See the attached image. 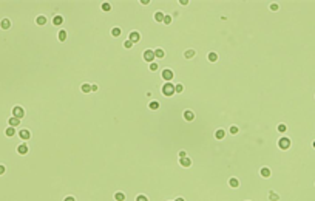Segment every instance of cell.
Listing matches in <instances>:
<instances>
[{"label":"cell","mask_w":315,"mask_h":201,"mask_svg":"<svg viewBox=\"0 0 315 201\" xmlns=\"http://www.w3.org/2000/svg\"><path fill=\"white\" fill-rule=\"evenodd\" d=\"M139 3H142V5H148L150 2H148V0H141V2H139Z\"/></svg>","instance_id":"cell-44"},{"label":"cell","mask_w":315,"mask_h":201,"mask_svg":"<svg viewBox=\"0 0 315 201\" xmlns=\"http://www.w3.org/2000/svg\"><path fill=\"white\" fill-rule=\"evenodd\" d=\"M173 201H186V198H184V196H178V198H175Z\"/></svg>","instance_id":"cell-43"},{"label":"cell","mask_w":315,"mask_h":201,"mask_svg":"<svg viewBox=\"0 0 315 201\" xmlns=\"http://www.w3.org/2000/svg\"><path fill=\"white\" fill-rule=\"evenodd\" d=\"M291 138H287V136H281L280 139H278V142H277V145H278V149H281V150H287L289 147H291Z\"/></svg>","instance_id":"cell-3"},{"label":"cell","mask_w":315,"mask_h":201,"mask_svg":"<svg viewBox=\"0 0 315 201\" xmlns=\"http://www.w3.org/2000/svg\"><path fill=\"white\" fill-rule=\"evenodd\" d=\"M102 11H105V12H108V11H111V3H108V2H105V3H102Z\"/></svg>","instance_id":"cell-32"},{"label":"cell","mask_w":315,"mask_h":201,"mask_svg":"<svg viewBox=\"0 0 315 201\" xmlns=\"http://www.w3.org/2000/svg\"><path fill=\"white\" fill-rule=\"evenodd\" d=\"M229 133H230V136H236V135L240 133V127L235 125V124H232V125L229 127Z\"/></svg>","instance_id":"cell-20"},{"label":"cell","mask_w":315,"mask_h":201,"mask_svg":"<svg viewBox=\"0 0 315 201\" xmlns=\"http://www.w3.org/2000/svg\"><path fill=\"white\" fill-rule=\"evenodd\" d=\"M259 175H261V178H264V180L270 178V175H272V172H270V167H266V166H262V167L259 169Z\"/></svg>","instance_id":"cell-10"},{"label":"cell","mask_w":315,"mask_h":201,"mask_svg":"<svg viewBox=\"0 0 315 201\" xmlns=\"http://www.w3.org/2000/svg\"><path fill=\"white\" fill-rule=\"evenodd\" d=\"M91 91H93V93H97V91H99V85H97L96 82L91 85Z\"/></svg>","instance_id":"cell-39"},{"label":"cell","mask_w":315,"mask_h":201,"mask_svg":"<svg viewBox=\"0 0 315 201\" xmlns=\"http://www.w3.org/2000/svg\"><path fill=\"white\" fill-rule=\"evenodd\" d=\"M270 11H278V8H280V5L278 3H270Z\"/></svg>","instance_id":"cell-38"},{"label":"cell","mask_w":315,"mask_h":201,"mask_svg":"<svg viewBox=\"0 0 315 201\" xmlns=\"http://www.w3.org/2000/svg\"><path fill=\"white\" fill-rule=\"evenodd\" d=\"M135 201H150V199H148V196H147V195L141 193V195H138V196H136V199H135Z\"/></svg>","instance_id":"cell-34"},{"label":"cell","mask_w":315,"mask_h":201,"mask_svg":"<svg viewBox=\"0 0 315 201\" xmlns=\"http://www.w3.org/2000/svg\"><path fill=\"white\" fill-rule=\"evenodd\" d=\"M148 70H150V73H156L158 70H159V62H151V63H148Z\"/></svg>","instance_id":"cell-24"},{"label":"cell","mask_w":315,"mask_h":201,"mask_svg":"<svg viewBox=\"0 0 315 201\" xmlns=\"http://www.w3.org/2000/svg\"><path fill=\"white\" fill-rule=\"evenodd\" d=\"M125 193L124 192H121V190H117V192H114V201H125Z\"/></svg>","instance_id":"cell-25"},{"label":"cell","mask_w":315,"mask_h":201,"mask_svg":"<svg viewBox=\"0 0 315 201\" xmlns=\"http://www.w3.org/2000/svg\"><path fill=\"white\" fill-rule=\"evenodd\" d=\"M5 170H6V169H5V166H2V164H0V175H3V173H5Z\"/></svg>","instance_id":"cell-42"},{"label":"cell","mask_w":315,"mask_h":201,"mask_svg":"<svg viewBox=\"0 0 315 201\" xmlns=\"http://www.w3.org/2000/svg\"><path fill=\"white\" fill-rule=\"evenodd\" d=\"M179 3H181V5H184V6H187V5H189L190 2H189V0H181V2H179Z\"/></svg>","instance_id":"cell-41"},{"label":"cell","mask_w":315,"mask_h":201,"mask_svg":"<svg viewBox=\"0 0 315 201\" xmlns=\"http://www.w3.org/2000/svg\"><path fill=\"white\" fill-rule=\"evenodd\" d=\"M164 16H165V14H164L162 11H156L154 16H153V19H154L158 23H159V22H164Z\"/></svg>","instance_id":"cell-23"},{"label":"cell","mask_w":315,"mask_h":201,"mask_svg":"<svg viewBox=\"0 0 315 201\" xmlns=\"http://www.w3.org/2000/svg\"><path fill=\"white\" fill-rule=\"evenodd\" d=\"M19 138H20L23 142L30 141V139H31V131H30V130H26V128L20 130V131H19Z\"/></svg>","instance_id":"cell-9"},{"label":"cell","mask_w":315,"mask_h":201,"mask_svg":"<svg viewBox=\"0 0 315 201\" xmlns=\"http://www.w3.org/2000/svg\"><path fill=\"white\" fill-rule=\"evenodd\" d=\"M8 122H9V125H11V127H14V128H16V127H19V125H20V119H19V118H14V116H11Z\"/></svg>","instance_id":"cell-21"},{"label":"cell","mask_w":315,"mask_h":201,"mask_svg":"<svg viewBox=\"0 0 315 201\" xmlns=\"http://www.w3.org/2000/svg\"><path fill=\"white\" fill-rule=\"evenodd\" d=\"M227 183H229V186L232 187V189H238V187H240V180L236 178V177L229 178V181H227Z\"/></svg>","instance_id":"cell-14"},{"label":"cell","mask_w":315,"mask_h":201,"mask_svg":"<svg viewBox=\"0 0 315 201\" xmlns=\"http://www.w3.org/2000/svg\"><path fill=\"white\" fill-rule=\"evenodd\" d=\"M267 198H269V201H280V195L275 192V190H269V193H267Z\"/></svg>","instance_id":"cell-17"},{"label":"cell","mask_w":315,"mask_h":201,"mask_svg":"<svg viewBox=\"0 0 315 201\" xmlns=\"http://www.w3.org/2000/svg\"><path fill=\"white\" fill-rule=\"evenodd\" d=\"M17 152H19V155H26V153H28V144H26V142H22V144L17 147Z\"/></svg>","instance_id":"cell-15"},{"label":"cell","mask_w":315,"mask_h":201,"mask_svg":"<svg viewBox=\"0 0 315 201\" xmlns=\"http://www.w3.org/2000/svg\"><path fill=\"white\" fill-rule=\"evenodd\" d=\"M159 109H161V102L158 101V99H156V101L153 99V101L148 102V110H150V112H158Z\"/></svg>","instance_id":"cell-12"},{"label":"cell","mask_w":315,"mask_h":201,"mask_svg":"<svg viewBox=\"0 0 315 201\" xmlns=\"http://www.w3.org/2000/svg\"><path fill=\"white\" fill-rule=\"evenodd\" d=\"M5 133H6V136H14L16 135V128L14 127H8Z\"/></svg>","instance_id":"cell-31"},{"label":"cell","mask_w":315,"mask_h":201,"mask_svg":"<svg viewBox=\"0 0 315 201\" xmlns=\"http://www.w3.org/2000/svg\"><path fill=\"white\" fill-rule=\"evenodd\" d=\"M124 48H125V50H130V48H133V44H131L130 40H125V42H124Z\"/></svg>","instance_id":"cell-37"},{"label":"cell","mask_w":315,"mask_h":201,"mask_svg":"<svg viewBox=\"0 0 315 201\" xmlns=\"http://www.w3.org/2000/svg\"><path fill=\"white\" fill-rule=\"evenodd\" d=\"M172 22H173V19H172V16H170V14H165V16H164V23H165V25H170Z\"/></svg>","instance_id":"cell-35"},{"label":"cell","mask_w":315,"mask_h":201,"mask_svg":"<svg viewBox=\"0 0 315 201\" xmlns=\"http://www.w3.org/2000/svg\"><path fill=\"white\" fill-rule=\"evenodd\" d=\"M247 201H249V199H247Z\"/></svg>","instance_id":"cell-46"},{"label":"cell","mask_w":315,"mask_h":201,"mask_svg":"<svg viewBox=\"0 0 315 201\" xmlns=\"http://www.w3.org/2000/svg\"><path fill=\"white\" fill-rule=\"evenodd\" d=\"M81 93H84V95H90V93H91V85L90 84H82L81 85Z\"/></svg>","instance_id":"cell-26"},{"label":"cell","mask_w":315,"mask_h":201,"mask_svg":"<svg viewBox=\"0 0 315 201\" xmlns=\"http://www.w3.org/2000/svg\"><path fill=\"white\" fill-rule=\"evenodd\" d=\"M67 37H68V33L67 31H65V30H59V33H57V40H59V42H65Z\"/></svg>","instance_id":"cell-18"},{"label":"cell","mask_w":315,"mask_h":201,"mask_svg":"<svg viewBox=\"0 0 315 201\" xmlns=\"http://www.w3.org/2000/svg\"><path fill=\"white\" fill-rule=\"evenodd\" d=\"M312 145H313V149H315V141H313V144H312Z\"/></svg>","instance_id":"cell-45"},{"label":"cell","mask_w":315,"mask_h":201,"mask_svg":"<svg viewBox=\"0 0 315 201\" xmlns=\"http://www.w3.org/2000/svg\"><path fill=\"white\" fill-rule=\"evenodd\" d=\"M161 77H162L164 82H172V80L175 79V73H173V70H172V68H162V71H161Z\"/></svg>","instance_id":"cell-2"},{"label":"cell","mask_w":315,"mask_h":201,"mask_svg":"<svg viewBox=\"0 0 315 201\" xmlns=\"http://www.w3.org/2000/svg\"><path fill=\"white\" fill-rule=\"evenodd\" d=\"M182 118H184V121H187V122H193V121L196 119V115H195V112L193 110H184L182 112Z\"/></svg>","instance_id":"cell-5"},{"label":"cell","mask_w":315,"mask_h":201,"mask_svg":"<svg viewBox=\"0 0 315 201\" xmlns=\"http://www.w3.org/2000/svg\"><path fill=\"white\" fill-rule=\"evenodd\" d=\"M218 59H219V54H218L216 51H210L208 54H207V60H208L210 63H216Z\"/></svg>","instance_id":"cell-13"},{"label":"cell","mask_w":315,"mask_h":201,"mask_svg":"<svg viewBox=\"0 0 315 201\" xmlns=\"http://www.w3.org/2000/svg\"><path fill=\"white\" fill-rule=\"evenodd\" d=\"M122 34V30L119 28V26H114V28H111V36L113 37H119Z\"/></svg>","instance_id":"cell-28"},{"label":"cell","mask_w":315,"mask_h":201,"mask_svg":"<svg viewBox=\"0 0 315 201\" xmlns=\"http://www.w3.org/2000/svg\"><path fill=\"white\" fill-rule=\"evenodd\" d=\"M195 56H196V50H192V48H189V50H186V51H184V57H186V59H189V60H190V59H193Z\"/></svg>","instance_id":"cell-16"},{"label":"cell","mask_w":315,"mask_h":201,"mask_svg":"<svg viewBox=\"0 0 315 201\" xmlns=\"http://www.w3.org/2000/svg\"><path fill=\"white\" fill-rule=\"evenodd\" d=\"M63 201H76V198H74L73 195H68V196H65V198H63Z\"/></svg>","instance_id":"cell-40"},{"label":"cell","mask_w":315,"mask_h":201,"mask_svg":"<svg viewBox=\"0 0 315 201\" xmlns=\"http://www.w3.org/2000/svg\"><path fill=\"white\" fill-rule=\"evenodd\" d=\"M0 25H2V28H3V30H8L9 26H11V22H9L8 19H3V20H2V23H0Z\"/></svg>","instance_id":"cell-33"},{"label":"cell","mask_w":315,"mask_h":201,"mask_svg":"<svg viewBox=\"0 0 315 201\" xmlns=\"http://www.w3.org/2000/svg\"><path fill=\"white\" fill-rule=\"evenodd\" d=\"M128 40H130V42L133 44V45H135V44H139V42H141V34H139L138 31H131L130 36H128Z\"/></svg>","instance_id":"cell-8"},{"label":"cell","mask_w":315,"mask_h":201,"mask_svg":"<svg viewBox=\"0 0 315 201\" xmlns=\"http://www.w3.org/2000/svg\"><path fill=\"white\" fill-rule=\"evenodd\" d=\"M162 95H164V98H173L176 95V93H175V84L173 82H164Z\"/></svg>","instance_id":"cell-1"},{"label":"cell","mask_w":315,"mask_h":201,"mask_svg":"<svg viewBox=\"0 0 315 201\" xmlns=\"http://www.w3.org/2000/svg\"><path fill=\"white\" fill-rule=\"evenodd\" d=\"M142 59L145 60V62H148V63H151V62H154V51L153 50H150V48H147L145 51L142 53Z\"/></svg>","instance_id":"cell-4"},{"label":"cell","mask_w":315,"mask_h":201,"mask_svg":"<svg viewBox=\"0 0 315 201\" xmlns=\"http://www.w3.org/2000/svg\"><path fill=\"white\" fill-rule=\"evenodd\" d=\"M153 51H154V57H156V59L161 60V59L165 57V51H164L162 48H156V50H153Z\"/></svg>","instance_id":"cell-19"},{"label":"cell","mask_w":315,"mask_h":201,"mask_svg":"<svg viewBox=\"0 0 315 201\" xmlns=\"http://www.w3.org/2000/svg\"><path fill=\"white\" fill-rule=\"evenodd\" d=\"M277 131H280V133H286V131H287V125H286V124H283V122H281V124H278V125H277Z\"/></svg>","instance_id":"cell-30"},{"label":"cell","mask_w":315,"mask_h":201,"mask_svg":"<svg viewBox=\"0 0 315 201\" xmlns=\"http://www.w3.org/2000/svg\"><path fill=\"white\" fill-rule=\"evenodd\" d=\"M213 136H215V139H218V141L226 139V130H224V128H216L215 133H213Z\"/></svg>","instance_id":"cell-11"},{"label":"cell","mask_w":315,"mask_h":201,"mask_svg":"<svg viewBox=\"0 0 315 201\" xmlns=\"http://www.w3.org/2000/svg\"><path fill=\"white\" fill-rule=\"evenodd\" d=\"M178 164H179L182 169H190L192 164H193V159H192V158H182V159H179Z\"/></svg>","instance_id":"cell-7"},{"label":"cell","mask_w":315,"mask_h":201,"mask_svg":"<svg viewBox=\"0 0 315 201\" xmlns=\"http://www.w3.org/2000/svg\"><path fill=\"white\" fill-rule=\"evenodd\" d=\"M62 23H63V16H59L57 14V16L52 17V25H54V26H60Z\"/></svg>","instance_id":"cell-22"},{"label":"cell","mask_w":315,"mask_h":201,"mask_svg":"<svg viewBox=\"0 0 315 201\" xmlns=\"http://www.w3.org/2000/svg\"><path fill=\"white\" fill-rule=\"evenodd\" d=\"M175 93H176V95H182V93H184V85L182 84H175Z\"/></svg>","instance_id":"cell-29"},{"label":"cell","mask_w":315,"mask_h":201,"mask_svg":"<svg viewBox=\"0 0 315 201\" xmlns=\"http://www.w3.org/2000/svg\"><path fill=\"white\" fill-rule=\"evenodd\" d=\"M178 156H179V159H182V158H187V150L181 149V150L178 152Z\"/></svg>","instance_id":"cell-36"},{"label":"cell","mask_w":315,"mask_h":201,"mask_svg":"<svg viewBox=\"0 0 315 201\" xmlns=\"http://www.w3.org/2000/svg\"><path fill=\"white\" fill-rule=\"evenodd\" d=\"M12 116H14V118H19V119H22V118L25 116V110H23V107L16 105L14 109H12Z\"/></svg>","instance_id":"cell-6"},{"label":"cell","mask_w":315,"mask_h":201,"mask_svg":"<svg viewBox=\"0 0 315 201\" xmlns=\"http://www.w3.org/2000/svg\"><path fill=\"white\" fill-rule=\"evenodd\" d=\"M46 16H37V19H36V23L39 25V26H43V25H46Z\"/></svg>","instance_id":"cell-27"}]
</instances>
